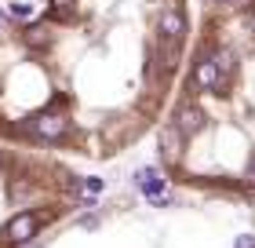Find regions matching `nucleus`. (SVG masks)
Returning a JSON list of instances; mask_svg holds the SVG:
<instances>
[{
    "instance_id": "nucleus-9",
    "label": "nucleus",
    "mask_w": 255,
    "mask_h": 248,
    "mask_svg": "<svg viewBox=\"0 0 255 248\" xmlns=\"http://www.w3.org/2000/svg\"><path fill=\"white\" fill-rule=\"evenodd\" d=\"M0 37H11V18L0 11Z\"/></svg>"
},
{
    "instance_id": "nucleus-1",
    "label": "nucleus",
    "mask_w": 255,
    "mask_h": 248,
    "mask_svg": "<svg viewBox=\"0 0 255 248\" xmlns=\"http://www.w3.org/2000/svg\"><path fill=\"white\" fill-rule=\"evenodd\" d=\"M22 135L37 139V143H59V139L66 135V117H55V113L33 117V121L22 124Z\"/></svg>"
},
{
    "instance_id": "nucleus-10",
    "label": "nucleus",
    "mask_w": 255,
    "mask_h": 248,
    "mask_svg": "<svg viewBox=\"0 0 255 248\" xmlns=\"http://www.w3.org/2000/svg\"><path fill=\"white\" fill-rule=\"evenodd\" d=\"M102 186H106V183H102V179H88V183H84V190H88V194H99V190H102Z\"/></svg>"
},
{
    "instance_id": "nucleus-5",
    "label": "nucleus",
    "mask_w": 255,
    "mask_h": 248,
    "mask_svg": "<svg viewBox=\"0 0 255 248\" xmlns=\"http://www.w3.org/2000/svg\"><path fill=\"white\" fill-rule=\"evenodd\" d=\"M40 230V216H33V212H22V216H15L4 227V241L7 245H26L29 238H37Z\"/></svg>"
},
{
    "instance_id": "nucleus-6",
    "label": "nucleus",
    "mask_w": 255,
    "mask_h": 248,
    "mask_svg": "<svg viewBox=\"0 0 255 248\" xmlns=\"http://www.w3.org/2000/svg\"><path fill=\"white\" fill-rule=\"evenodd\" d=\"M175 124H179L182 135H197L204 128V113L197 110V106H182V110L175 113Z\"/></svg>"
},
{
    "instance_id": "nucleus-7",
    "label": "nucleus",
    "mask_w": 255,
    "mask_h": 248,
    "mask_svg": "<svg viewBox=\"0 0 255 248\" xmlns=\"http://www.w3.org/2000/svg\"><path fill=\"white\" fill-rule=\"evenodd\" d=\"M219 4H223V7H230V11H245V7L252 4V0H219Z\"/></svg>"
},
{
    "instance_id": "nucleus-2",
    "label": "nucleus",
    "mask_w": 255,
    "mask_h": 248,
    "mask_svg": "<svg viewBox=\"0 0 255 248\" xmlns=\"http://www.w3.org/2000/svg\"><path fill=\"white\" fill-rule=\"evenodd\" d=\"M219 84H223V69H219V55H215V51H204L201 58H197V66H193L190 88H197V91H215Z\"/></svg>"
},
{
    "instance_id": "nucleus-12",
    "label": "nucleus",
    "mask_w": 255,
    "mask_h": 248,
    "mask_svg": "<svg viewBox=\"0 0 255 248\" xmlns=\"http://www.w3.org/2000/svg\"><path fill=\"white\" fill-rule=\"evenodd\" d=\"M248 179H252V186H255V161L248 164Z\"/></svg>"
},
{
    "instance_id": "nucleus-13",
    "label": "nucleus",
    "mask_w": 255,
    "mask_h": 248,
    "mask_svg": "<svg viewBox=\"0 0 255 248\" xmlns=\"http://www.w3.org/2000/svg\"><path fill=\"white\" fill-rule=\"evenodd\" d=\"M0 164H4V161H0Z\"/></svg>"
},
{
    "instance_id": "nucleus-8",
    "label": "nucleus",
    "mask_w": 255,
    "mask_h": 248,
    "mask_svg": "<svg viewBox=\"0 0 255 248\" xmlns=\"http://www.w3.org/2000/svg\"><path fill=\"white\" fill-rule=\"evenodd\" d=\"M234 248H255V234H241L234 241Z\"/></svg>"
},
{
    "instance_id": "nucleus-3",
    "label": "nucleus",
    "mask_w": 255,
    "mask_h": 248,
    "mask_svg": "<svg viewBox=\"0 0 255 248\" xmlns=\"http://www.w3.org/2000/svg\"><path fill=\"white\" fill-rule=\"evenodd\" d=\"M135 186H138V190H142L149 201H153L157 208H164L168 201H171L168 183H164V175H160L157 168H138V172H135Z\"/></svg>"
},
{
    "instance_id": "nucleus-11",
    "label": "nucleus",
    "mask_w": 255,
    "mask_h": 248,
    "mask_svg": "<svg viewBox=\"0 0 255 248\" xmlns=\"http://www.w3.org/2000/svg\"><path fill=\"white\" fill-rule=\"evenodd\" d=\"M248 26L255 29V0H252V4H248Z\"/></svg>"
},
{
    "instance_id": "nucleus-4",
    "label": "nucleus",
    "mask_w": 255,
    "mask_h": 248,
    "mask_svg": "<svg viewBox=\"0 0 255 248\" xmlns=\"http://www.w3.org/2000/svg\"><path fill=\"white\" fill-rule=\"evenodd\" d=\"M182 139H186V135L179 132V124H175V121L160 128L157 146H160V161H164V168H175V164L182 161Z\"/></svg>"
}]
</instances>
